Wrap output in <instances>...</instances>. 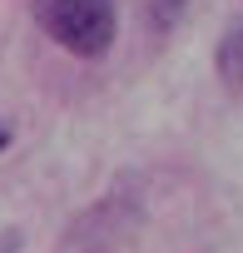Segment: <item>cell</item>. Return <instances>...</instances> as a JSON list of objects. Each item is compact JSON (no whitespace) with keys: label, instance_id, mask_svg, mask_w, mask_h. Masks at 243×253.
<instances>
[{"label":"cell","instance_id":"1","mask_svg":"<svg viewBox=\"0 0 243 253\" xmlns=\"http://www.w3.org/2000/svg\"><path fill=\"white\" fill-rule=\"evenodd\" d=\"M35 25L60 50L80 60H99L119 35V5L114 0H35Z\"/></svg>","mask_w":243,"mask_h":253},{"label":"cell","instance_id":"2","mask_svg":"<svg viewBox=\"0 0 243 253\" xmlns=\"http://www.w3.org/2000/svg\"><path fill=\"white\" fill-rule=\"evenodd\" d=\"M213 70H218V80H223L228 94H243V20H233V25L218 35Z\"/></svg>","mask_w":243,"mask_h":253},{"label":"cell","instance_id":"3","mask_svg":"<svg viewBox=\"0 0 243 253\" xmlns=\"http://www.w3.org/2000/svg\"><path fill=\"white\" fill-rule=\"evenodd\" d=\"M0 253H20V228H5V233H0Z\"/></svg>","mask_w":243,"mask_h":253},{"label":"cell","instance_id":"4","mask_svg":"<svg viewBox=\"0 0 243 253\" xmlns=\"http://www.w3.org/2000/svg\"><path fill=\"white\" fill-rule=\"evenodd\" d=\"M5 139H10V134H5V129H0V149H5Z\"/></svg>","mask_w":243,"mask_h":253}]
</instances>
